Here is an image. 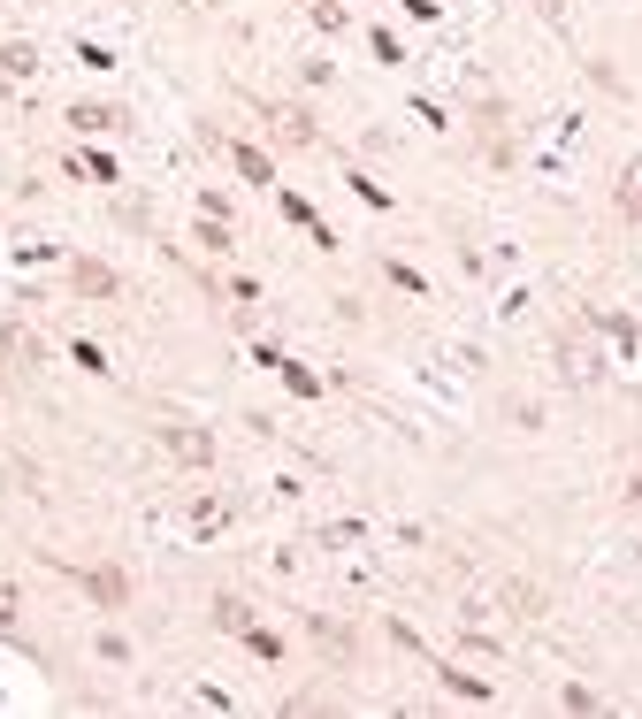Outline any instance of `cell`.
Returning <instances> with one entry per match:
<instances>
[{"label":"cell","mask_w":642,"mask_h":719,"mask_svg":"<svg viewBox=\"0 0 642 719\" xmlns=\"http://www.w3.org/2000/svg\"><path fill=\"white\" fill-rule=\"evenodd\" d=\"M161 444H169V452L184 459V467H207V459H214V436H207V429H192V421H176V429H161Z\"/></svg>","instance_id":"obj_1"},{"label":"cell","mask_w":642,"mask_h":719,"mask_svg":"<svg viewBox=\"0 0 642 719\" xmlns=\"http://www.w3.org/2000/svg\"><path fill=\"white\" fill-rule=\"evenodd\" d=\"M558 360H566V383H597V352L581 345V337H566V345H558Z\"/></svg>","instance_id":"obj_2"},{"label":"cell","mask_w":642,"mask_h":719,"mask_svg":"<svg viewBox=\"0 0 642 719\" xmlns=\"http://www.w3.org/2000/svg\"><path fill=\"white\" fill-rule=\"evenodd\" d=\"M85 589L100 597V605H123V589H130V582H123L115 567H92V574H85Z\"/></svg>","instance_id":"obj_3"},{"label":"cell","mask_w":642,"mask_h":719,"mask_svg":"<svg viewBox=\"0 0 642 719\" xmlns=\"http://www.w3.org/2000/svg\"><path fill=\"white\" fill-rule=\"evenodd\" d=\"M0 69H8V77H39V54H31V46H0Z\"/></svg>","instance_id":"obj_4"},{"label":"cell","mask_w":642,"mask_h":719,"mask_svg":"<svg viewBox=\"0 0 642 719\" xmlns=\"http://www.w3.org/2000/svg\"><path fill=\"white\" fill-rule=\"evenodd\" d=\"M69 123H77V131H115L123 115H115V108H77V115H69Z\"/></svg>","instance_id":"obj_5"},{"label":"cell","mask_w":642,"mask_h":719,"mask_svg":"<svg viewBox=\"0 0 642 719\" xmlns=\"http://www.w3.org/2000/svg\"><path fill=\"white\" fill-rule=\"evenodd\" d=\"M620 207H627V215H642V161L620 176Z\"/></svg>","instance_id":"obj_6"},{"label":"cell","mask_w":642,"mask_h":719,"mask_svg":"<svg viewBox=\"0 0 642 719\" xmlns=\"http://www.w3.org/2000/svg\"><path fill=\"white\" fill-rule=\"evenodd\" d=\"M214 620H222V628H253V612L237 605V597H222V605H214Z\"/></svg>","instance_id":"obj_7"},{"label":"cell","mask_w":642,"mask_h":719,"mask_svg":"<svg viewBox=\"0 0 642 719\" xmlns=\"http://www.w3.org/2000/svg\"><path fill=\"white\" fill-rule=\"evenodd\" d=\"M505 605H520V612H543V589H528V582H513V589H505Z\"/></svg>","instance_id":"obj_8"},{"label":"cell","mask_w":642,"mask_h":719,"mask_svg":"<svg viewBox=\"0 0 642 719\" xmlns=\"http://www.w3.org/2000/svg\"><path fill=\"white\" fill-rule=\"evenodd\" d=\"M77 291H115V276H107V268H92V261H85V268H77Z\"/></svg>","instance_id":"obj_9"},{"label":"cell","mask_w":642,"mask_h":719,"mask_svg":"<svg viewBox=\"0 0 642 719\" xmlns=\"http://www.w3.org/2000/svg\"><path fill=\"white\" fill-rule=\"evenodd\" d=\"M635 505H642V475H635Z\"/></svg>","instance_id":"obj_10"}]
</instances>
